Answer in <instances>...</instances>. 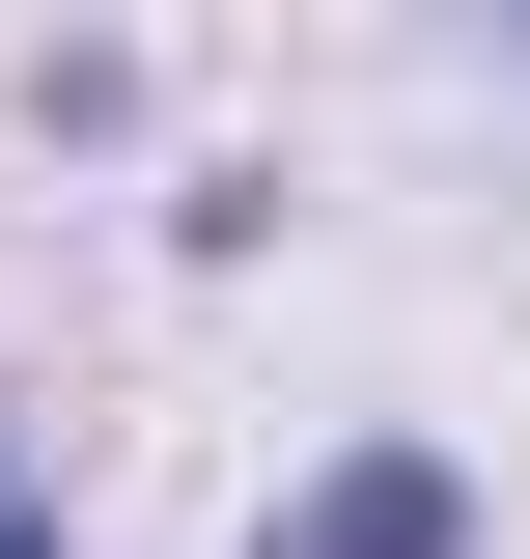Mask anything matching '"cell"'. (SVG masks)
<instances>
[{
  "instance_id": "obj_1",
  "label": "cell",
  "mask_w": 530,
  "mask_h": 559,
  "mask_svg": "<svg viewBox=\"0 0 530 559\" xmlns=\"http://www.w3.org/2000/svg\"><path fill=\"white\" fill-rule=\"evenodd\" d=\"M252 559H474V476H447V448H335Z\"/></svg>"
},
{
  "instance_id": "obj_2",
  "label": "cell",
  "mask_w": 530,
  "mask_h": 559,
  "mask_svg": "<svg viewBox=\"0 0 530 559\" xmlns=\"http://www.w3.org/2000/svg\"><path fill=\"white\" fill-rule=\"evenodd\" d=\"M0 559H57V503H28V476H0Z\"/></svg>"
},
{
  "instance_id": "obj_3",
  "label": "cell",
  "mask_w": 530,
  "mask_h": 559,
  "mask_svg": "<svg viewBox=\"0 0 530 559\" xmlns=\"http://www.w3.org/2000/svg\"><path fill=\"white\" fill-rule=\"evenodd\" d=\"M447 28H503V57H530V0H447Z\"/></svg>"
}]
</instances>
